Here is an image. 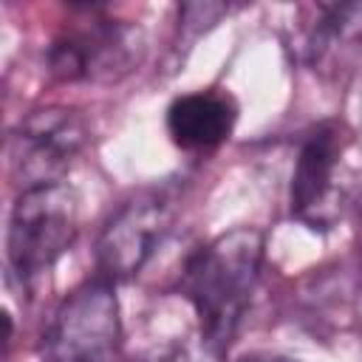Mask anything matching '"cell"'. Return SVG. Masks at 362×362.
<instances>
[{"instance_id": "1", "label": "cell", "mask_w": 362, "mask_h": 362, "mask_svg": "<svg viewBox=\"0 0 362 362\" xmlns=\"http://www.w3.org/2000/svg\"><path fill=\"white\" fill-rule=\"evenodd\" d=\"M263 252V232L238 226L201 246L184 269V291L201 317V331L223 348L252 300Z\"/></svg>"}, {"instance_id": "2", "label": "cell", "mask_w": 362, "mask_h": 362, "mask_svg": "<svg viewBox=\"0 0 362 362\" xmlns=\"http://www.w3.org/2000/svg\"><path fill=\"white\" fill-rule=\"evenodd\" d=\"M76 238V192L68 184L23 189L8 221V263L28 286L48 272Z\"/></svg>"}, {"instance_id": "3", "label": "cell", "mask_w": 362, "mask_h": 362, "mask_svg": "<svg viewBox=\"0 0 362 362\" xmlns=\"http://www.w3.org/2000/svg\"><path fill=\"white\" fill-rule=\"evenodd\" d=\"M122 339L113 283L105 277L74 288L42 334V362H110Z\"/></svg>"}, {"instance_id": "4", "label": "cell", "mask_w": 362, "mask_h": 362, "mask_svg": "<svg viewBox=\"0 0 362 362\" xmlns=\"http://www.w3.org/2000/svg\"><path fill=\"white\" fill-rule=\"evenodd\" d=\"M88 139L85 122L68 107H40L28 113L11 136V173L23 189L62 184Z\"/></svg>"}, {"instance_id": "5", "label": "cell", "mask_w": 362, "mask_h": 362, "mask_svg": "<svg viewBox=\"0 0 362 362\" xmlns=\"http://www.w3.org/2000/svg\"><path fill=\"white\" fill-rule=\"evenodd\" d=\"M173 221V201L164 192H141L127 201L96 240L99 277L116 283L136 277L153 257Z\"/></svg>"}, {"instance_id": "6", "label": "cell", "mask_w": 362, "mask_h": 362, "mask_svg": "<svg viewBox=\"0 0 362 362\" xmlns=\"http://www.w3.org/2000/svg\"><path fill=\"white\" fill-rule=\"evenodd\" d=\"M339 153H342V139L334 124H322L305 139L297 156L294 175H291V212L294 215L314 221V215L325 206Z\"/></svg>"}, {"instance_id": "7", "label": "cell", "mask_w": 362, "mask_h": 362, "mask_svg": "<svg viewBox=\"0 0 362 362\" xmlns=\"http://www.w3.org/2000/svg\"><path fill=\"white\" fill-rule=\"evenodd\" d=\"M235 107L218 93H187L167 107V133L181 150H212L229 139Z\"/></svg>"}, {"instance_id": "8", "label": "cell", "mask_w": 362, "mask_h": 362, "mask_svg": "<svg viewBox=\"0 0 362 362\" xmlns=\"http://www.w3.org/2000/svg\"><path fill=\"white\" fill-rule=\"evenodd\" d=\"M325 31L339 40H359L362 37V3H337L322 6Z\"/></svg>"}, {"instance_id": "9", "label": "cell", "mask_w": 362, "mask_h": 362, "mask_svg": "<svg viewBox=\"0 0 362 362\" xmlns=\"http://www.w3.org/2000/svg\"><path fill=\"white\" fill-rule=\"evenodd\" d=\"M240 362H297V359L277 356V354H249V356H243Z\"/></svg>"}]
</instances>
